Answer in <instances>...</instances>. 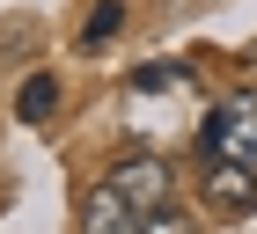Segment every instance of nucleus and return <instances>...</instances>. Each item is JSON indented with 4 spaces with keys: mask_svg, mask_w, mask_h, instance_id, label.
<instances>
[{
    "mask_svg": "<svg viewBox=\"0 0 257 234\" xmlns=\"http://www.w3.org/2000/svg\"><path fill=\"white\" fill-rule=\"evenodd\" d=\"M198 154H206V161H250V168H257V110H250V102L213 110L206 124H198Z\"/></svg>",
    "mask_w": 257,
    "mask_h": 234,
    "instance_id": "nucleus-1",
    "label": "nucleus"
},
{
    "mask_svg": "<svg viewBox=\"0 0 257 234\" xmlns=\"http://www.w3.org/2000/svg\"><path fill=\"white\" fill-rule=\"evenodd\" d=\"M110 190H118L140 220L162 212V205H169V161H155V154H125L118 168H110Z\"/></svg>",
    "mask_w": 257,
    "mask_h": 234,
    "instance_id": "nucleus-2",
    "label": "nucleus"
},
{
    "mask_svg": "<svg viewBox=\"0 0 257 234\" xmlns=\"http://www.w3.org/2000/svg\"><path fill=\"white\" fill-rule=\"evenodd\" d=\"M206 205H213L220 220H242V212H257V168L250 161H206Z\"/></svg>",
    "mask_w": 257,
    "mask_h": 234,
    "instance_id": "nucleus-3",
    "label": "nucleus"
},
{
    "mask_svg": "<svg viewBox=\"0 0 257 234\" xmlns=\"http://www.w3.org/2000/svg\"><path fill=\"white\" fill-rule=\"evenodd\" d=\"M81 227L88 234H140V212L110 190V183H96V190L81 198Z\"/></svg>",
    "mask_w": 257,
    "mask_h": 234,
    "instance_id": "nucleus-4",
    "label": "nucleus"
},
{
    "mask_svg": "<svg viewBox=\"0 0 257 234\" xmlns=\"http://www.w3.org/2000/svg\"><path fill=\"white\" fill-rule=\"evenodd\" d=\"M52 110H59V80H52V74H30L15 88V117H22V124H44Z\"/></svg>",
    "mask_w": 257,
    "mask_h": 234,
    "instance_id": "nucleus-5",
    "label": "nucleus"
},
{
    "mask_svg": "<svg viewBox=\"0 0 257 234\" xmlns=\"http://www.w3.org/2000/svg\"><path fill=\"white\" fill-rule=\"evenodd\" d=\"M140 234H198V220H191V212H177V205H162V212L140 220Z\"/></svg>",
    "mask_w": 257,
    "mask_h": 234,
    "instance_id": "nucleus-6",
    "label": "nucleus"
},
{
    "mask_svg": "<svg viewBox=\"0 0 257 234\" xmlns=\"http://www.w3.org/2000/svg\"><path fill=\"white\" fill-rule=\"evenodd\" d=\"M118 22H125V8H118V0H103L96 15H88V30H81V44H103V37H118Z\"/></svg>",
    "mask_w": 257,
    "mask_h": 234,
    "instance_id": "nucleus-7",
    "label": "nucleus"
},
{
    "mask_svg": "<svg viewBox=\"0 0 257 234\" xmlns=\"http://www.w3.org/2000/svg\"><path fill=\"white\" fill-rule=\"evenodd\" d=\"M177 80H184V66H140V74H133V88L147 96V88H177Z\"/></svg>",
    "mask_w": 257,
    "mask_h": 234,
    "instance_id": "nucleus-8",
    "label": "nucleus"
}]
</instances>
